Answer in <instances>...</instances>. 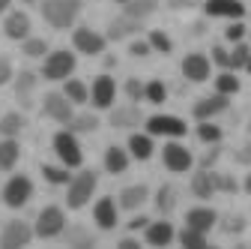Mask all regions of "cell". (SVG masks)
<instances>
[{
	"label": "cell",
	"instance_id": "obj_1",
	"mask_svg": "<svg viewBox=\"0 0 251 249\" xmlns=\"http://www.w3.org/2000/svg\"><path fill=\"white\" fill-rule=\"evenodd\" d=\"M78 12H81V0H45L42 3V18L57 30L72 27Z\"/></svg>",
	"mask_w": 251,
	"mask_h": 249
},
{
	"label": "cell",
	"instance_id": "obj_2",
	"mask_svg": "<svg viewBox=\"0 0 251 249\" xmlns=\"http://www.w3.org/2000/svg\"><path fill=\"white\" fill-rule=\"evenodd\" d=\"M96 183H99V177H96V171H81V174H75L72 180H69V192H66V204L72 207V210H81L90 198H93V192H96Z\"/></svg>",
	"mask_w": 251,
	"mask_h": 249
},
{
	"label": "cell",
	"instance_id": "obj_3",
	"mask_svg": "<svg viewBox=\"0 0 251 249\" xmlns=\"http://www.w3.org/2000/svg\"><path fill=\"white\" fill-rule=\"evenodd\" d=\"M54 153L60 156V162L66 165V168H78L84 162V153H81V144L75 138L72 129H63L54 135Z\"/></svg>",
	"mask_w": 251,
	"mask_h": 249
},
{
	"label": "cell",
	"instance_id": "obj_4",
	"mask_svg": "<svg viewBox=\"0 0 251 249\" xmlns=\"http://www.w3.org/2000/svg\"><path fill=\"white\" fill-rule=\"evenodd\" d=\"M75 72V54L72 51H51L45 57V66H42V75L48 81H63Z\"/></svg>",
	"mask_w": 251,
	"mask_h": 249
},
{
	"label": "cell",
	"instance_id": "obj_5",
	"mask_svg": "<svg viewBox=\"0 0 251 249\" xmlns=\"http://www.w3.org/2000/svg\"><path fill=\"white\" fill-rule=\"evenodd\" d=\"M30 195H33V183H30V177H24V174L9 177L6 186H3V204L6 207H24L30 201Z\"/></svg>",
	"mask_w": 251,
	"mask_h": 249
},
{
	"label": "cell",
	"instance_id": "obj_6",
	"mask_svg": "<svg viewBox=\"0 0 251 249\" xmlns=\"http://www.w3.org/2000/svg\"><path fill=\"white\" fill-rule=\"evenodd\" d=\"M39 237H57L66 231V213L60 207H45L39 216H36V228H33Z\"/></svg>",
	"mask_w": 251,
	"mask_h": 249
},
{
	"label": "cell",
	"instance_id": "obj_7",
	"mask_svg": "<svg viewBox=\"0 0 251 249\" xmlns=\"http://www.w3.org/2000/svg\"><path fill=\"white\" fill-rule=\"evenodd\" d=\"M33 228H30L27 222H21V219H12V222H6L3 225V231H0V246L3 249H21V246H27L30 240H33Z\"/></svg>",
	"mask_w": 251,
	"mask_h": 249
},
{
	"label": "cell",
	"instance_id": "obj_8",
	"mask_svg": "<svg viewBox=\"0 0 251 249\" xmlns=\"http://www.w3.org/2000/svg\"><path fill=\"white\" fill-rule=\"evenodd\" d=\"M147 129H150V135H171V138H179V135L188 132V126L179 117H174V114H155V117H150L147 120Z\"/></svg>",
	"mask_w": 251,
	"mask_h": 249
},
{
	"label": "cell",
	"instance_id": "obj_9",
	"mask_svg": "<svg viewBox=\"0 0 251 249\" xmlns=\"http://www.w3.org/2000/svg\"><path fill=\"white\" fill-rule=\"evenodd\" d=\"M72 105H75V102L66 96V93H48V96H45V102H42L45 114H48L51 120H57V123H69V120L75 117Z\"/></svg>",
	"mask_w": 251,
	"mask_h": 249
},
{
	"label": "cell",
	"instance_id": "obj_10",
	"mask_svg": "<svg viewBox=\"0 0 251 249\" xmlns=\"http://www.w3.org/2000/svg\"><path fill=\"white\" fill-rule=\"evenodd\" d=\"M162 159H165V165H168L171 171H188V168H192V162H195L192 150H188V147H182V144H176V141L165 144V150H162Z\"/></svg>",
	"mask_w": 251,
	"mask_h": 249
},
{
	"label": "cell",
	"instance_id": "obj_11",
	"mask_svg": "<svg viewBox=\"0 0 251 249\" xmlns=\"http://www.w3.org/2000/svg\"><path fill=\"white\" fill-rule=\"evenodd\" d=\"M72 42L81 54H102L105 51V36L96 33V30H90V27H78L72 33Z\"/></svg>",
	"mask_w": 251,
	"mask_h": 249
},
{
	"label": "cell",
	"instance_id": "obj_12",
	"mask_svg": "<svg viewBox=\"0 0 251 249\" xmlns=\"http://www.w3.org/2000/svg\"><path fill=\"white\" fill-rule=\"evenodd\" d=\"M114 96H117V84L111 75H99L96 81H93V93H90V99L96 108H111L114 105Z\"/></svg>",
	"mask_w": 251,
	"mask_h": 249
},
{
	"label": "cell",
	"instance_id": "obj_13",
	"mask_svg": "<svg viewBox=\"0 0 251 249\" xmlns=\"http://www.w3.org/2000/svg\"><path fill=\"white\" fill-rule=\"evenodd\" d=\"M206 15H212V18H233V21H239L242 15H245V6L239 3V0H206Z\"/></svg>",
	"mask_w": 251,
	"mask_h": 249
},
{
	"label": "cell",
	"instance_id": "obj_14",
	"mask_svg": "<svg viewBox=\"0 0 251 249\" xmlns=\"http://www.w3.org/2000/svg\"><path fill=\"white\" fill-rule=\"evenodd\" d=\"M215 222H218V213L212 210V207H192L185 213V225H192V228H198V231H212L215 228Z\"/></svg>",
	"mask_w": 251,
	"mask_h": 249
},
{
	"label": "cell",
	"instance_id": "obj_15",
	"mask_svg": "<svg viewBox=\"0 0 251 249\" xmlns=\"http://www.w3.org/2000/svg\"><path fill=\"white\" fill-rule=\"evenodd\" d=\"M135 33H141V21L132 18V15H126V12L108 24V39H114V42L126 39V36H135Z\"/></svg>",
	"mask_w": 251,
	"mask_h": 249
},
{
	"label": "cell",
	"instance_id": "obj_16",
	"mask_svg": "<svg viewBox=\"0 0 251 249\" xmlns=\"http://www.w3.org/2000/svg\"><path fill=\"white\" fill-rule=\"evenodd\" d=\"M93 216H96V225L102 231L117 228V201L114 198H99L96 207H93Z\"/></svg>",
	"mask_w": 251,
	"mask_h": 249
},
{
	"label": "cell",
	"instance_id": "obj_17",
	"mask_svg": "<svg viewBox=\"0 0 251 249\" xmlns=\"http://www.w3.org/2000/svg\"><path fill=\"white\" fill-rule=\"evenodd\" d=\"M182 75L188 81H206L209 78V60L203 54H188L182 60Z\"/></svg>",
	"mask_w": 251,
	"mask_h": 249
},
{
	"label": "cell",
	"instance_id": "obj_18",
	"mask_svg": "<svg viewBox=\"0 0 251 249\" xmlns=\"http://www.w3.org/2000/svg\"><path fill=\"white\" fill-rule=\"evenodd\" d=\"M225 108H227V96H225V93L203 96V99H198V105H195V117H198V120H209V117H215V114H222Z\"/></svg>",
	"mask_w": 251,
	"mask_h": 249
},
{
	"label": "cell",
	"instance_id": "obj_19",
	"mask_svg": "<svg viewBox=\"0 0 251 249\" xmlns=\"http://www.w3.org/2000/svg\"><path fill=\"white\" fill-rule=\"evenodd\" d=\"M147 243L150 246H168V243H174V225L168 222V219H159V222H150L147 228Z\"/></svg>",
	"mask_w": 251,
	"mask_h": 249
},
{
	"label": "cell",
	"instance_id": "obj_20",
	"mask_svg": "<svg viewBox=\"0 0 251 249\" xmlns=\"http://www.w3.org/2000/svg\"><path fill=\"white\" fill-rule=\"evenodd\" d=\"M3 33L9 39H27V33H30V18H27V12H9L6 21H3Z\"/></svg>",
	"mask_w": 251,
	"mask_h": 249
},
{
	"label": "cell",
	"instance_id": "obj_21",
	"mask_svg": "<svg viewBox=\"0 0 251 249\" xmlns=\"http://www.w3.org/2000/svg\"><path fill=\"white\" fill-rule=\"evenodd\" d=\"M150 198V189L144 183H135V186H126V189L120 192V207L123 210H138L144 201Z\"/></svg>",
	"mask_w": 251,
	"mask_h": 249
},
{
	"label": "cell",
	"instance_id": "obj_22",
	"mask_svg": "<svg viewBox=\"0 0 251 249\" xmlns=\"http://www.w3.org/2000/svg\"><path fill=\"white\" fill-rule=\"evenodd\" d=\"M138 123H141L138 105H123V108L111 111V126H117V129H132V126H138Z\"/></svg>",
	"mask_w": 251,
	"mask_h": 249
},
{
	"label": "cell",
	"instance_id": "obj_23",
	"mask_svg": "<svg viewBox=\"0 0 251 249\" xmlns=\"http://www.w3.org/2000/svg\"><path fill=\"white\" fill-rule=\"evenodd\" d=\"M192 192H195L198 198H212V195H215V171L201 168V171L192 177Z\"/></svg>",
	"mask_w": 251,
	"mask_h": 249
},
{
	"label": "cell",
	"instance_id": "obj_24",
	"mask_svg": "<svg viewBox=\"0 0 251 249\" xmlns=\"http://www.w3.org/2000/svg\"><path fill=\"white\" fill-rule=\"evenodd\" d=\"M105 168L111 174H123L126 168H129V153H126L123 147H117V144H111L105 150Z\"/></svg>",
	"mask_w": 251,
	"mask_h": 249
},
{
	"label": "cell",
	"instance_id": "obj_25",
	"mask_svg": "<svg viewBox=\"0 0 251 249\" xmlns=\"http://www.w3.org/2000/svg\"><path fill=\"white\" fill-rule=\"evenodd\" d=\"M129 153H132L135 159H150V156H152V138L135 132V135L129 138Z\"/></svg>",
	"mask_w": 251,
	"mask_h": 249
},
{
	"label": "cell",
	"instance_id": "obj_26",
	"mask_svg": "<svg viewBox=\"0 0 251 249\" xmlns=\"http://www.w3.org/2000/svg\"><path fill=\"white\" fill-rule=\"evenodd\" d=\"M21 156V147L15 138H6V141H0V168H15Z\"/></svg>",
	"mask_w": 251,
	"mask_h": 249
},
{
	"label": "cell",
	"instance_id": "obj_27",
	"mask_svg": "<svg viewBox=\"0 0 251 249\" xmlns=\"http://www.w3.org/2000/svg\"><path fill=\"white\" fill-rule=\"evenodd\" d=\"M155 9H159V3H155V0H129V3H126V15H132V18H138V21L150 18Z\"/></svg>",
	"mask_w": 251,
	"mask_h": 249
},
{
	"label": "cell",
	"instance_id": "obj_28",
	"mask_svg": "<svg viewBox=\"0 0 251 249\" xmlns=\"http://www.w3.org/2000/svg\"><path fill=\"white\" fill-rule=\"evenodd\" d=\"M176 240H179V246H185V249H203V246H206V234L198 231V228H192V225H185Z\"/></svg>",
	"mask_w": 251,
	"mask_h": 249
},
{
	"label": "cell",
	"instance_id": "obj_29",
	"mask_svg": "<svg viewBox=\"0 0 251 249\" xmlns=\"http://www.w3.org/2000/svg\"><path fill=\"white\" fill-rule=\"evenodd\" d=\"M21 129H24V114H18V111H9V114H3V117H0V132H3L6 138H15Z\"/></svg>",
	"mask_w": 251,
	"mask_h": 249
},
{
	"label": "cell",
	"instance_id": "obj_30",
	"mask_svg": "<svg viewBox=\"0 0 251 249\" xmlns=\"http://www.w3.org/2000/svg\"><path fill=\"white\" fill-rule=\"evenodd\" d=\"M66 126H69L72 132H96V129H99V117H96V114H75Z\"/></svg>",
	"mask_w": 251,
	"mask_h": 249
},
{
	"label": "cell",
	"instance_id": "obj_31",
	"mask_svg": "<svg viewBox=\"0 0 251 249\" xmlns=\"http://www.w3.org/2000/svg\"><path fill=\"white\" fill-rule=\"evenodd\" d=\"M63 93H66V96H69L75 105H84V102H87V96H90V93H87V84H84V81H78V78H69V81H66V87H63Z\"/></svg>",
	"mask_w": 251,
	"mask_h": 249
},
{
	"label": "cell",
	"instance_id": "obj_32",
	"mask_svg": "<svg viewBox=\"0 0 251 249\" xmlns=\"http://www.w3.org/2000/svg\"><path fill=\"white\" fill-rule=\"evenodd\" d=\"M215 93H225V96H230V93H239V78H236L230 69H225L222 75L215 78Z\"/></svg>",
	"mask_w": 251,
	"mask_h": 249
},
{
	"label": "cell",
	"instance_id": "obj_33",
	"mask_svg": "<svg viewBox=\"0 0 251 249\" xmlns=\"http://www.w3.org/2000/svg\"><path fill=\"white\" fill-rule=\"evenodd\" d=\"M155 207H159L162 213H171L176 207V189L174 186H162V189L155 192Z\"/></svg>",
	"mask_w": 251,
	"mask_h": 249
},
{
	"label": "cell",
	"instance_id": "obj_34",
	"mask_svg": "<svg viewBox=\"0 0 251 249\" xmlns=\"http://www.w3.org/2000/svg\"><path fill=\"white\" fill-rule=\"evenodd\" d=\"M42 177L48 180V183H54V186H63V183H69L72 177H69V171H66V165H42Z\"/></svg>",
	"mask_w": 251,
	"mask_h": 249
},
{
	"label": "cell",
	"instance_id": "obj_35",
	"mask_svg": "<svg viewBox=\"0 0 251 249\" xmlns=\"http://www.w3.org/2000/svg\"><path fill=\"white\" fill-rule=\"evenodd\" d=\"M144 99H150V102H155V105H162V102L168 99L165 84H162V81H150V84H144Z\"/></svg>",
	"mask_w": 251,
	"mask_h": 249
},
{
	"label": "cell",
	"instance_id": "obj_36",
	"mask_svg": "<svg viewBox=\"0 0 251 249\" xmlns=\"http://www.w3.org/2000/svg\"><path fill=\"white\" fill-rule=\"evenodd\" d=\"M198 138H201V141H206V144H218V141H222V129H218L215 123H209V120H201V126H198Z\"/></svg>",
	"mask_w": 251,
	"mask_h": 249
},
{
	"label": "cell",
	"instance_id": "obj_37",
	"mask_svg": "<svg viewBox=\"0 0 251 249\" xmlns=\"http://www.w3.org/2000/svg\"><path fill=\"white\" fill-rule=\"evenodd\" d=\"M66 243H69V246H81V249H87V246L96 243V237H93L90 231H84V228H69Z\"/></svg>",
	"mask_w": 251,
	"mask_h": 249
},
{
	"label": "cell",
	"instance_id": "obj_38",
	"mask_svg": "<svg viewBox=\"0 0 251 249\" xmlns=\"http://www.w3.org/2000/svg\"><path fill=\"white\" fill-rule=\"evenodd\" d=\"M36 87V75L33 72H21L18 75V81H15V93H18V99H24L27 102V96H30V90Z\"/></svg>",
	"mask_w": 251,
	"mask_h": 249
},
{
	"label": "cell",
	"instance_id": "obj_39",
	"mask_svg": "<svg viewBox=\"0 0 251 249\" xmlns=\"http://www.w3.org/2000/svg\"><path fill=\"white\" fill-rule=\"evenodd\" d=\"M155 51H162V54H168L171 48H174V42H171V36L165 33V30H152V33H150V39H147Z\"/></svg>",
	"mask_w": 251,
	"mask_h": 249
},
{
	"label": "cell",
	"instance_id": "obj_40",
	"mask_svg": "<svg viewBox=\"0 0 251 249\" xmlns=\"http://www.w3.org/2000/svg\"><path fill=\"white\" fill-rule=\"evenodd\" d=\"M251 48L245 42H236V48L230 51V69H245V60H248Z\"/></svg>",
	"mask_w": 251,
	"mask_h": 249
},
{
	"label": "cell",
	"instance_id": "obj_41",
	"mask_svg": "<svg viewBox=\"0 0 251 249\" xmlns=\"http://www.w3.org/2000/svg\"><path fill=\"white\" fill-rule=\"evenodd\" d=\"M236 189H239V183H236L230 174H218V171H215V192H230V195H233Z\"/></svg>",
	"mask_w": 251,
	"mask_h": 249
},
{
	"label": "cell",
	"instance_id": "obj_42",
	"mask_svg": "<svg viewBox=\"0 0 251 249\" xmlns=\"http://www.w3.org/2000/svg\"><path fill=\"white\" fill-rule=\"evenodd\" d=\"M48 42L45 39H24V54L27 57H45Z\"/></svg>",
	"mask_w": 251,
	"mask_h": 249
},
{
	"label": "cell",
	"instance_id": "obj_43",
	"mask_svg": "<svg viewBox=\"0 0 251 249\" xmlns=\"http://www.w3.org/2000/svg\"><path fill=\"white\" fill-rule=\"evenodd\" d=\"M126 93H129V99H144V84L138 81V78H129V81H126Z\"/></svg>",
	"mask_w": 251,
	"mask_h": 249
},
{
	"label": "cell",
	"instance_id": "obj_44",
	"mask_svg": "<svg viewBox=\"0 0 251 249\" xmlns=\"http://www.w3.org/2000/svg\"><path fill=\"white\" fill-rule=\"evenodd\" d=\"M225 36H227L230 42H242V36H245V24H242V21H233V24L225 30Z\"/></svg>",
	"mask_w": 251,
	"mask_h": 249
},
{
	"label": "cell",
	"instance_id": "obj_45",
	"mask_svg": "<svg viewBox=\"0 0 251 249\" xmlns=\"http://www.w3.org/2000/svg\"><path fill=\"white\" fill-rule=\"evenodd\" d=\"M227 234H239L242 228H245V219H242V216H227V219H225V225H222Z\"/></svg>",
	"mask_w": 251,
	"mask_h": 249
},
{
	"label": "cell",
	"instance_id": "obj_46",
	"mask_svg": "<svg viewBox=\"0 0 251 249\" xmlns=\"http://www.w3.org/2000/svg\"><path fill=\"white\" fill-rule=\"evenodd\" d=\"M212 60H215V63L222 66V69H230V54H227L222 45H215V48H212Z\"/></svg>",
	"mask_w": 251,
	"mask_h": 249
},
{
	"label": "cell",
	"instance_id": "obj_47",
	"mask_svg": "<svg viewBox=\"0 0 251 249\" xmlns=\"http://www.w3.org/2000/svg\"><path fill=\"white\" fill-rule=\"evenodd\" d=\"M9 78H12V63H9L6 57H0V87L9 84Z\"/></svg>",
	"mask_w": 251,
	"mask_h": 249
},
{
	"label": "cell",
	"instance_id": "obj_48",
	"mask_svg": "<svg viewBox=\"0 0 251 249\" xmlns=\"http://www.w3.org/2000/svg\"><path fill=\"white\" fill-rule=\"evenodd\" d=\"M129 51H132V54H135V57H147V54H150V51H152V45H150V42H144V39H135V42H132V48H129Z\"/></svg>",
	"mask_w": 251,
	"mask_h": 249
},
{
	"label": "cell",
	"instance_id": "obj_49",
	"mask_svg": "<svg viewBox=\"0 0 251 249\" xmlns=\"http://www.w3.org/2000/svg\"><path fill=\"white\" fill-rule=\"evenodd\" d=\"M236 162H239V165H251V141L236 150Z\"/></svg>",
	"mask_w": 251,
	"mask_h": 249
},
{
	"label": "cell",
	"instance_id": "obj_50",
	"mask_svg": "<svg viewBox=\"0 0 251 249\" xmlns=\"http://www.w3.org/2000/svg\"><path fill=\"white\" fill-rule=\"evenodd\" d=\"M215 159H218V147H212L209 153H203V159H201V168H212V165H215Z\"/></svg>",
	"mask_w": 251,
	"mask_h": 249
},
{
	"label": "cell",
	"instance_id": "obj_51",
	"mask_svg": "<svg viewBox=\"0 0 251 249\" xmlns=\"http://www.w3.org/2000/svg\"><path fill=\"white\" fill-rule=\"evenodd\" d=\"M201 0H168L171 9H188V6H198Z\"/></svg>",
	"mask_w": 251,
	"mask_h": 249
},
{
	"label": "cell",
	"instance_id": "obj_52",
	"mask_svg": "<svg viewBox=\"0 0 251 249\" xmlns=\"http://www.w3.org/2000/svg\"><path fill=\"white\" fill-rule=\"evenodd\" d=\"M147 225H150L147 216H135V219L129 222V231H141V228H147Z\"/></svg>",
	"mask_w": 251,
	"mask_h": 249
},
{
	"label": "cell",
	"instance_id": "obj_53",
	"mask_svg": "<svg viewBox=\"0 0 251 249\" xmlns=\"http://www.w3.org/2000/svg\"><path fill=\"white\" fill-rule=\"evenodd\" d=\"M117 246H120V249H141V243H138V240H132V237H123Z\"/></svg>",
	"mask_w": 251,
	"mask_h": 249
},
{
	"label": "cell",
	"instance_id": "obj_54",
	"mask_svg": "<svg viewBox=\"0 0 251 249\" xmlns=\"http://www.w3.org/2000/svg\"><path fill=\"white\" fill-rule=\"evenodd\" d=\"M9 3H12V0H0V12H6V9H9Z\"/></svg>",
	"mask_w": 251,
	"mask_h": 249
},
{
	"label": "cell",
	"instance_id": "obj_55",
	"mask_svg": "<svg viewBox=\"0 0 251 249\" xmlns=\"http://www.w3.org/2000/svg\"><path fill=\"white\" fill-rule=\"evenodd\" d=\"M245 192H248V195H251V174H248V177H245Z\"/></svg>",
	"mask_w": 251,
	"mask_h": 249
},
{
	"label": "cell",
	"instance_id": "obj_56",
	"mask_svg": "<svg viewBox=\"0 0 251 249\" xmlns=\"http://www.w3.org/2000/svg\"><path fill=\"white\" fill-rule=\"evenodd\" d=\"M245 69H248V72H251V54H248V60H245Z\"/></svg>",
	"mask_w": 251,
	"mask_h": 249
},
{
	"label": "cell",
	"instance_id": "obj_57",
	"mask_svg": "<svg viewBox=\"0 0 251 249\" xmlns=\"http://www.w3.org/2000/svg\"><path fill=\"white\" fill-rule=\"evenodd\" d=\"M114 3H123V6H126V3H129V0H114Z\"/></svg>",
	"mask_w": 251,
	"mask_h": 249
},
{
	"label": "cell",
	"instance_id": "obj_58",
	"mask_svg": "<svg viewBox=\"0 0 251 249\" xmlns=\"http://www.w3.org/2000/svg\"><path fill=\"white\" fill-rule=\"evenodd\" d=\"M24 3H33V0H24Z\"/></svg>",
	"mask_w": 251,
	"mask_h": 249
}]
</instances>
